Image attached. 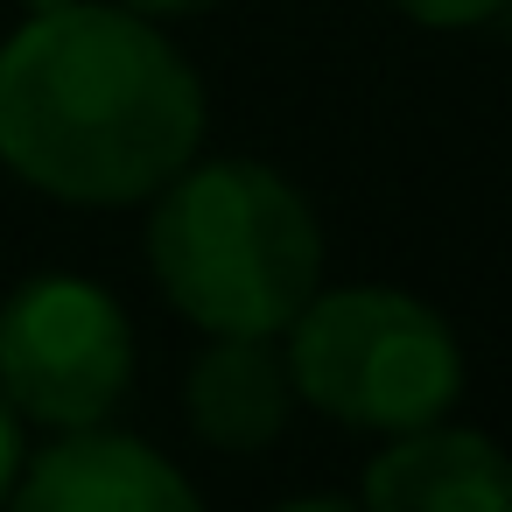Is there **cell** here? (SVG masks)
I'll use <instances>...</instances> for the list:
<instances>
[{
    "mask_svg": "<svg viewBox=\"0 0 512 512\" xmlns=\"http://www.w3.org/2000/svg\"><path fill=\"white\" fill-rule=\"evenodd\" d=\"M204 120L197 64L120 0H57L0 43V169L50 204H148Z\"/></svg>",
    "mask_w": 512,
    "mask_h": 512,
    "instance_id": "6da1fadb",
    "label": "cell"
},
{
    "mask_svg": "<svg viewBox=\"0 0 512 512\" xmlns=\"http://www.w3.org/2000/svg\"><path fill=\"white\" fill-rule=\"evenodd\" d=\"M148 204V274L204 337H281L323 288V225L267 162H183Z\"/></svg>",
    "mask_w": 512,
    "mask_h": 512,
    "instance_id": "7a4b0ae2",
    "label": "cell"
},
{
    "mask_svg": "<svg viewBox=\"0 0 512 512\" xmlns=\"http://www.w3.org/2000/svg\"><path fill=\"white\" fill-rule=\"evenodd\" d=\"M281 358L295 400L358 435H400L463 400L456 323L386 281L316 288L281 330Z\"/></svg>",
    "mask_w": 512,
    "mask_h": 512,
    "instance_id": "3957f363",
    "label": "cell"
},
{
    "mask_svg": "<svg viewBox=\"0 0 512 512\" xmlns=\"http://www.w3.org/2000/svg\"><path fill=\"white\" fill-rule=\"evenodd\" d=\"M134 386V323L85 274H36L0 302V400L36 428H99Z\"/></svg>",
    "mask_w": 512,
    "mask_h": 512,
    "instance_id": "277c9868",
    "label": "cell"
},
{
    "mask_svg": "<svg viewBox=\"0 0 512 512\" xmlns=\"http://www.w3.org/2000/svg\"><path fill=\"white\" fill-rule=\"evenodd\" d=\"M0 512H204V498L155 442L99 421L29 456Z\"/></svg>",
    "mask_w": 512,
    "mask_h": 512,
    "instance_id": "5b68a950",
    "label": "cell"
},
{
    "mask_svg": "<svg viewBox=\"0 0 512 512\" xmlns=\"http://www.w3.org/2000/svg\"><path fill=\"white\" fill-rule=\"evenodd\" d=\"M358 512H512V456L498 435L449 414L400 428L365 463Z\"/></svg>",
    "mask_w": 512,
    "mask_h": 512,
    "instance_id": "8992f818",
    "label": "cell"
},
{
    "mask_svg": "<svg viewBox=\"0 0 512 512\" xmlns=\"http://www.w3.org/2000/svg\"><path fill=\"white\" fill-rule=\"evenodd\" d=\"M295 386H288V358L281 337H239L218 330L204 337V351L183 372V421L197 428V442L225 449V456H253L288 428Z\"/></svg>",
    "mask_w": 512,
    "mask_h": 512,
    "instance_id": "52a82bcc",
    "label": "cell"
},
{
    "mask_svg": "<svg viewBox=\"0 0 512 512\" xmlns=\"http://www.w3.org/2000/svg\"><path fill=\"white\" fill-rule=\"evenodd\" d=\"M393 8L421 29H484L491 15H505V0H393Z\"/></svg>",
    "mask_w": 512,
    "mask_h": 512,
    "instance_id": "ba28073f",
    "label": "cell"
},
{
    "mask_svg": "<svg viewBox=\"0 0 512 512\" xmlns=\"http://www.w3.org/2000/svg\"><path fill=\"white\" fill-rule=\"evenodd\" d=\"M22 463H29V449H22V414L0 400V505H8V491H15V477H22Z\"/></svg>",
    "mask_w": 512,
    "mask_h": 512,
    "instance_id": "9c48e42d",
    "label": "cell"
},
{
    "mask_svg": "<svg viewBox=\"0 0 512 512\" xmlns=\"http://www.w3.org/2000/svg\"><path fill=\"white\" fill-rule=\"evenodd\" d=\"M120 8H134V15H148V22H176V15L211 8V0H120Z\"/></svg>",
    "mask_w": 512,
    "mask_h": 512,
    "instance_id": "30bf717a",
    "label": "cell"
},
{
    "mask_svg": "<svg viewBox=\"0 0 512 512\" xmlns=\"http://www.w3.org/2000/svg\"><path fill=\"white\" fill-rule=\"evenodd\" d=\"M267 512H358L351 498H330V491H316V498H288V505H267Z\"/></svg>",
    "mask_w": 512,
    "mask_h": 512,
    "instance_id": "8fae6325",
    "label": "cell"
}]
</instances>
